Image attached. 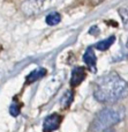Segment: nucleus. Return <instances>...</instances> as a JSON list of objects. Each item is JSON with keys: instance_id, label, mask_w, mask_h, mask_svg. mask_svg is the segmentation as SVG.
I'll return each mask as SVG.
<instances>
[{"instance_id": "obj_1", "label": "nucleus", "mask_w": 128, "mask_h": 132, "mask_svg": "<svg viewBox=\"0 0 128 132\" xmlns=\"http://www.w3.org/2000/svg\"><path fill=\"white\" fill-rule=\"evenodd\" d=\"M128 95V84L118 73L110 72L94 85V96L102 103H115Z\"/></svg>"}, {"instance_id": "obj_2", "label": "nucleus", "mask_w": 128, "mask_h": 132, "mask_svg": "<svg viewBox=\"0 0 128 132\" xmlns=\"http://www.w3.org/2000/svg\"><path fill=\"white\" fill-rule=\"evenodd\" d=\"M126 116V110L122 105H111L102 109L92 121L90 131L105 132L113 125L121 122Z\"/></svg>"}, {"instance_id": "obj_3", "label": "nucleus", "mask_w": 128, "mask_h": 132, "mask_svg": "<svg viewBox=\"0 0 128 132\" xmlns=\"http://www.w3.org/2000/svg\"><path fill=\"white\" fill-rule=\"evenodd\" d=\"M62 122V116L59 114H52L45 118L43 123V131L44 132H53L60 126Z\"/></svg>"}, {"instance_id": "obj_4", "label": "nucleus", "mask_w": 128, "mask_h": 132, "mask_svg": "<svg viewBox=\"0 0 128 132\" xmlns=\"http://www.w3.org/2000/svg\"><path fill=\"white\" fill-rule=\"evenodd\" d=\"M43 0H25L21 5V9L27 15H34L41 11Z\"/></svg>"}, {"instance_id": "obj_5", "label": "nucleus", "mask_w": 128, "mask_h": 132, "mask_svg": "<svg viewBox=\"0 0 128 132\" xmlns=\"http://www.w3.org/2000/svg\"><path fill=\"white\" fill-rule=\"evenodd\" d=\"M85 78V71L83 67H75L72 72V77H71V86L72 87H76L84 80Z\"/></svg>"}, {"instance_id": "obj_6", "label": "nucleus", "mask_w": 128, "mask_h": 132, "mask_svg": "<svg viewBox=\"0 0 128 132\" xmlns=\"http://www.w3.org/2000/svg\"><path fill=\"white\" fill-rule=\"evenodd\" d=\"M83 60L87 64V66L90 68V71H96V55L92 51L91 48H89L85 51L84 56H83Z\"/></svg>"}, {"instance_id": "obj_7", "label": "nucleus", "mask_w": 128, "mask_h": 132, "mask_svg": "<svg viewBox=\"0 0 128 132\" xmlns=\"http://www.w3.org/2000/svg\"><path fill=\"white\" fill-rule=\"evenodd\" d=\"M45 74H46L45 68H36V70H34L27 78H25V84L27 85L28 84H32V82H35L36 80L43 78Z\"/></svg>"}, {"instance_id": "obj_8", "label": "nucleus", "mask_w": 128, "mask_h": 132, "mask_svg": "<svg viewBox=\"0 0 128 132\" xmlns=\"http://www.w3.org/2000/svg\"><path fill=\"white\" fill-rule=\"evenodd\" d=\"M114 39H115L114 36H111V37H109V38L104 39V41L98 42V43L95 45V48L98 49V50H101V51H105V50H107V49H110V46L113 44Z\"/></svg>"}, {"instance_id": "obj_9", "label": "nucleus", "mask_w": 128, "mask_h": 132, "mask_svg": "<svg viewBox=\"0 0 128 132\" xmlns=\"http://www.w3.org/2000/svg\"><path fill=\"white\" fill-rule=\"evenodd\" d=\"M61 21V16H60L59 13H51L46 16V23L48 26H55Z\"/></svg>"}, {"instance_id": "obj_10", "label": "nucleus", "mask_w": 128, "mask_h": 132, "mask_svg": "<svg viewBox=\"0 0 128 132\" xmlns=\"http://www.w3.org/2000/svg\"><path fill=\"white\" fill-rule=\"evenodd\" d=\"M118 12H119V15L122 20L124 27L126 28V29H128V6L120 7V8L118 9Z\"/></svg>"}, {"instance_id": "obj_11", "label": "nucleus", "mask_w": 128, "mask_h": 132, "mask_svg": "<svg viewBox=\"0 0 128 132\" xmlns=\"http://www.w3.org/2000/svg\"><path fill=\"white\" fill-rule=\"evenodd\" d=\"M72 101H73V93H72L71 90H67L66 93L64 94V96H62L61 101H60V104H61L64 108H67L69 104H71Z\"/></svg>"}, {"instance_id": "obj_12", "label": "nucleus", "mask_w": 128, "mask_h": 132, "mask_svg": "<svg viewBox=\"0 0 128 132\" xmlns=\"http://www.w3.org/2000/svg\"><path fill=\"white\" fill-rule=\"evenodd\" d=\"M20 110H21L20 104H17L16 102H14L13 104L11 105V108H9V112H11V115L14 117H16L18 114H20Z\"/></svg>"}, {"instance_id": "obj_13", "label": "nucleus", "mask_w": 128, "mask_h": 132, "mask_svg": "<svg viewBox=\"0 0 128 132\" xmlns=\"http://www.w3.org/2000/svg\"><path fill=\"white\" fill-rule=\"evenodd\" d=\"M104 0H89V4L91 6H98L99 4H102Z\"/></svg>"}]
</instances>
